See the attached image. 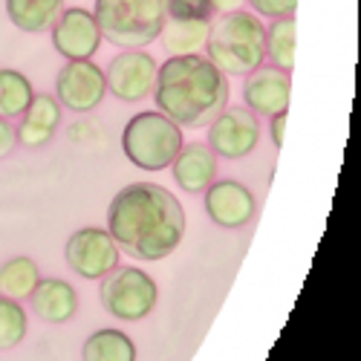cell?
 I'll list each match as a JSON object with an SVG mask.
<instances>
[{
    "label": "cell",
    "instance_id": "cell-1",
    "mask_svg": "<svg viewBox=\"0 0 361 361\" xmlns=\"http://www.w3.org/2000/svg\"><path fill=\"white\" fill-rule=\"evenodd\" d=\"M107 231L118 252L154 263L183 243L185 208L157 183H133L113 197L107 208Z\"/></svg>",
    "mask_w": 361,
    "mask_h": 361
},
{
    "label": "cell",
    "instance_id": "cell-2",
    "mask_svg": "<svg viewBox=\"0 0 361 361\" xmlns=\"http://www.w3.org/2000/svg\"><path fill=\"white\" fill-rule=\"evenodd\" d=\"M154 102L162 116L179 128H208L228 107V75H223L205 55H168L157 70Z\"/></svg>",
    "mask_w": 361,
    "mask_h": 361
},
{
    "label": "cell",
    "instance_id": "cell-3",
    "mask_svg": "<svg viewBox=\"0 0 361 361\" xmlns=\"http://www.w3.org/2000/svg\"><path fill=\"white\" fill-rule=\"evenodd\" d=\"M205 58L223 75H249L263 67L266 58V26L255 12H228L220 15L208 29Z\"/></svg>",
    "mask_w": 361,
    "mask_h": 361
},
{
    "label": "cell",
    "instance_id": "cell-4",
    "mask_svg": "<svg viewBox=\"0 0 361 361\" xmlns=\"http://www.w3.org/2000/svg\"><path fill=\"white\" fill-rule=\"evenodd\" d=\"M93 18L104 41L122 49L150 47L165 23V0H96Z\"/></svg>",
    "mask_w": 361,
    "mask_h": 361
},
{
    "label": "cell",
    "instance_id": "cell-5",
    "mask_svg": "<svg viewBox=\"0 0 361 361\" xmlns=\"http://www.w3.org/2000/svg\"><path fill=\"white\" fill-rule=\"evenodd\" d=\"M183 128L173 125L159 110L136 113L125 125L122 150L125 157L142 171H165L183 147Z\"/></svg>",
    "mask_w": 361,
    "mask_h": 361
},
{
    "label": "cell",
    "instance_id": "cell-6",
    "mask_svg": "<svg viewBox=\"0 0 361 361\" xmlns=\"http://www.w3.org/2000/svg\"><path fill=\"white\" fill-rule=\"evenodd\" d=\"M99 298H102V307L113 318L142 321V318H147L150 312H154L159 289H157V281L147 272H142V269H136V266L118 269L116 266L107 278H102Z\"/></svg>",
    "mask_w": 361,
    "mask_h": 361
},
{
    "label": "cell",
    "instance_id": "cell-7",
    "mask_svg": "<svg viewBox=\"0 0 361 361\" xmlns=\"http://www.w3.org/2000/svg\"><path fill=\"white\" fill-rule=\"evenodd\" d=\"M157 58L145 49H122L104 70L107 93H113L118 102H142L154 93L157 84Z\"/></svg>",
    "mask_w": 361,
    "mask_h": 361
},
{
    "label": "cell",
    "instance_id": "cell-8",
    "mask_svg": "<svg viewBox=\"0 0 361 361\" xmlns=\"http://www.w3.org/2000/svg\"><path fill=\"white\" fill-rule=\"evenodd\" d=\"M64 255L73 272L87 281H102L118 266V246L113 243L107 228H96V226L73 231Z\"/></svg>",
    "mask_w": 361,
    "mask_h": 361
},
{
    "label": "cell",
    "instance_id": "cell-9",
    "mask_svg": "<svg viewBox=\"0 0 361 361\" xmlns=\"http://www.w3.org/2000/svg\"><path fill=\"white\" fill-rule=\"evenodd\" d=\"M107 96V78L99 64L87 61H67L55 78V99L61 107L73 113H93Z\"/></svg>",
    "mask_w": 361,
    "mask_h": 361
},
{
    "label": "cell",
    "instance_id": "cell-10",
    "mask_svg": "<svg viewBox=\"0 0 361 361\" xmlns=\"http://www.w3.org/2000/svg\"><path fill=\"white\" fill-rule=\"evenodd\" d=\"M260 122L249 107H226L212 125H208V147L220 159H243L257 147Z\"/></svg>",
    "mask_w": 361,
    "mask_h": 361
},
{
    "label": "cell",
    "instance_id": "cell-11",
    "mask_svg": "<svg viewBox=\"0 0 361 361\" xmlns=\"http://www.w3.org/2000/svg\"><path fill=\"white\" fill-rule=\"evenodd\" d=\"M49 32H52L55 52L64 55L67 61H87L102 47V32L93 12H87L81 6L61 9V15L49 26Z\"/></svg>",
    "mask_w": 361,
    "mask_h": 361
},
{
    "label": "cell",
    "instance_id": "cell-12",
    "mask_svg": "<svg viewBox=\"0 0 361 361\" xmlns=\"http://www.w3.org/2000/svg\"><path fill=\"white\" fill-rule=\"evenodd\" d=\"M257 200L249 191V185L237 179H214L205 188V214L212 217L214 226L226 231H240L255 220Z\"/></svg>",
    "mask_w": 361,
    "mask_h": 361
},
{
    "label": "cell",
    "instance_id": "cell-13",
    "mask_svg": "<svg viewBox=\"0 0 361 361\" xmlns=\"http://www.w3.org/2000/svg\"><path fill=\"white\" fill-rule=\"evenodd\" d=\"M289 96H292V75L278 70V67H257L249 73L243 99L246 107L255 116H275L289 110Z\"/></svg>",
    "mask_w": 361,
    "mask_h": 361
},
{
    "label": "cell",
    "instance_id": "cell-14",
    "mask_svg": "<svg viewBox=\"0 0 361 361\" xmlns=\"http://www.w3.org/2000/svg\"><path fill=\"white\" fill-rule=\"evenodd\" d=\"M217 159L220 157L208 145H202V142L183 145V147H179V154H176V159L171 162L176 185L183 191H188V194L205 191L217 179V168H220Z\"/></svg>",
    "mask_w": 361,
    "mask_h": 361
},
{
    "label": "cell",
    "instance_id": "cell-15",
    "mask_svg": "<svg viewBox=\"0 0 361 361\" xmlns=\"http://www.w3.org/2000/svg\"><path fill=\"white\" fill-rule=\"evenodd\" d=\"M58 125H61V102L49 93H35V99L29 102V107L23 113V122L15 128L18 145L44 147L55 136Z\"/></svg>",
    "mask_w": 361,
    "mask_h": 361
},
{
    "label": "cell",
    "instance_id": "cell-16",
    "mask_svg": "<svg viewBox=\"0 0 361 361\" xmlns=\"http://www.w3.org/2000/svg\"><path fill=\"white\" fill-rule=\"evenodd\" d=\"M29 300L44 324H67L78 312V292L61 278H41Z\"/></svg>",
    "mask_w": 361,
    "mask_h": 361
},
{
    "label": "cell",
    "instance_id": "cell-17",
    "mask_svg": "<svg viewBox=\"0 0 361 361\" xmlns=\"http://www.w3.org/2000/svg\"><path fill=\"white\" fill-rule=\"evenodd\" d=\"M64 0H6V15L20 32L38 35L55 23L61 15Z\"/></svg>",
    "mask_w": 361,
    "mask_h": 361
},
{
    "label": "cell",
    "instance_id": "cell-18",
    "mask_svg": "<svg viewBox=\"0 0 361 361\" xmlns=\"http://www.w3.org/2000/svg\"><path fill=\"white\" fill-rule=\"evenodd\" d=\"M208 29H212V20H176V18H165L159 41L168 49V55H194V52L205 49Z\"/></svg>",
    "mask_w": 361,
    "mask_h": 361
},
{
    "label": "cell",
    "instance_id": "cell-19",
    "mask_svg": "<svg viewBox=\"0 0 361 361\" xmlns=\"http://www.w3.org/2000/svg\"><path fill=\"white\" fill-rule=\"evenodd\" d=\"M41 281V272H38V263L26 255H18L12 260H6L0 266V295L4 298H12V300H26L29 295L35 292Z\"/></svg>",
    "mask_w": 361,
    "mask_h": 361
},
{
    "label": "cell",
    "instance_id": "cell-20",
    "mask_svg": "<svg viewBox=\"0 0 361 361\" xmlns=\"http://www.w3.org/2000/svg\"><path fill=\"white\" fill-rule=\"evenodd\" d=\"M84 361H136V347L122 329H99L84 341Z\"/></svg>",
    "mask_w": 361,
    "mask_h": 361
},
{
    "label": "cell",
    "instance_id": "cell-21",
    "mask_svg": "<svg viewBox=\"0 0 361 361\" xmlns=\"http://www.w3.org/2000/svg\"><path fill=\"white\" fill-rule=\"evenodd\" d=\"M32 99H35L32 81H29L23 73L9 70V67L0 70V118L23 116Z\"/></svg>",
    "mask_w": 361,
    "mask_h": 361
},
{
    "label": "cell",
    "instance_id": "cell-22",
    "mask_svg": "<svg viewBox=\"0 0 361 361\" xmlns=\"http://www.w3.org/2000/svg\"><path fill=\"white\" fill-rule=\"evenodd\" d=\"M295 35H298L295 18H281L266 29V55L283 73L295 70Z\"/></svg>",
    "mask_w": 361,
    "mask_h": 361
},
{
    "label": "cell",
    "instance_id": "cell-23",
    "mask_svg": "<svg viewBox=\"0 0 361 361\" xmlns=\"http://www.w3.org/2000/svg\"><path fill=\"white\" fill-rule=\"evenodd\" d=\"M26 336V312L18 300L0 298V350H12Z\"/></svg>",
    "mask_w": 361,
    "mask_h": 361
},
{
    "label": "cell",
    "instance_id": "cell-24",
    "mask_svg": "<svg viewBox=\"0 0 361 361\" xmlns=\"http://www.w3.org/2000/svg\"><path fill=\"white\" fill-rule=\"evenodd\" d=\"M165 15L176 20H212L208 0H165Z\"/></svg>",
    "mask_w": 361,
    "mask_h": 361
},
{
    "label": "cell",
    "instance_id": "cell-25",
    "mask_svg": "<svg viewBox=\"0 0 361 361\" xmlns=\"http://www.w3.org/2000/svg\"><path fill=\"white\" fill-rule=\"evenodd\" d=\"M246 4L255 9V15L272 18V20L295 18V9H298V0H246Z\"/></svg>",
    "mask_w": 361,
    "mask_h": 361
},
{
    "label": "cell",
    "instance_id": "cell-26",
    "mask_svg": "<svg viewBox=\"0 0 361 361\" xmlns=\"http://www.w3.org/2000/svg\"><path fill=\"white\" fill-rule=\"evenodd\" d=\"M15 145H18V133H15L12 122L9 118H0V159H6L15 150Z\"/></svg>",
    "mask_w": 361,
    "mask_h": 361
},
{
    "label": "cell",
    "instance_id": "cell-27",
    "mask_svg": "<svg viewBox=\"0 0 361 361\" xmlns=\"http://www.w3.org/2000/svg\"><path fill=\"white\" fill-rule=\"evenodd\" d=\"M208 4H212V12L228 15V12H240V9H243L246 0H208Z\"/></svg>",
    "mask_w": 361,
    "mask_h": 361
},
{
    "label": "cell",
    "instance_id": "cell-28",
    "mask_svg": "<svg viewBox=\"0 0 361 361\" xmlns=\"http://www.w3.org/2000/svg\"><path fill=\"white\" fill-rule=\"evenodd\" d=\"M283 130H286V113L272 116V142L275 147H283Z\"/></svg>",
    "mask_w": 361,
    "mask_h": 361
}]
</instances>
